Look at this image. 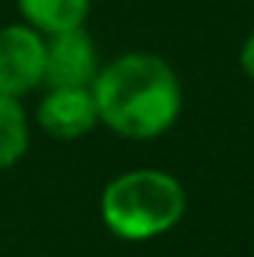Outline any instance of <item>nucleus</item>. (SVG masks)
<instances>
[{
	"label": "nucleus",
	"mask_w": 254,
	"mask_h": 257,
	"mask_svg": "<svg viewBox=\"0 0 254 257\" xmlns=\"http://www.w3.org/2000/svg\"><path fill=\"white\" fill-rule=\"evenodd\" d=\"M239 66H242V72L254 81V30L245 36V42L239 48Z\"/></svg>",
	"instance_id": "8"
},
{
	"label": "nucleus",
	"mask_w": 254,
	"mask_h": 257,
	"mask_svg": "<svg viewBox=\"0 0 254 257\" xmlns=\"http://www.w3.org/2000/svg\"><path fill=\"white\" fill-rule=\"evenodd\" d=\"M30 147V123L18 99L0 93V174L21 162Z\"/></svg>",
	"instance_id": "7"
},
{
	"label": "nucleus",
	"mask_w": 254,
	"mask_h": 257,
	"mask_svg": "<svg viewBox=\"0 0 254 257\" xmlns=\"http://www.w3.org/2000/svg\"><path fill=\"white\" fill-rule=\"evenodd\" d=\"M186 203V189L174 174L159 168H135L102 189L99 215L117 239L150 242L183 221Z\"/></svg>",
	"instance_id": "2"
},
{
	"label": "nucleus",
	"mask_w": 254,
	"mask_h": 257,
	"mask_svg": "<svg viewBox=\"0 0 254 257\" xmlns=\"http://www.w3.org/2000/svg\"><path fill=\"white\" fill-rule=\"evenodd\" d=\"M99 69V48L84 27L45 36V87H90Z\"/></svg>",
	"instance_id": "4"
},
{
	"label": "nucleus",
	"mask_w": 254,
	"mask_h": 257,
	"mask_svg": "<svg viewBox=\"0 0 254 257\" xmlns=\"http://www.w3.org/2000/svg\"><path fill=\"white\" fill-rule=\"evenodd\" d=\"M36 123L54 141H78L99 126V111L90 87H45L36 108Z\"/></svg>",
	"instance_id": "5"
},
{
	"label": "nucleus",
	"mask_w": 254,
	"mask_h": 257,
	"mask_svg": "<svg viewBox=\"0 0 254 257\" xmlns=\"http://www.w3.org/2000/svg\"><path fill=\"white\" fill-rule=\"evenodd\" d=\"M45 87V36L30 24L0 27V93L24 99Z\"/></svg>",
	"instance_id": "3"
},
{
	"label": "nucleus",
	"mask_w": 254,
	"mask_h": 257,
	"mask_svg": "<svg viewBox=\"0 0 254 257\" xmlns=\"http://www.w3.org/2000/svg\"><path fill=\"white\" fill-rule=\"evenodd\" d=\"M15 3L24 24H30L42 36L84 27L93 6V0H15Z\"/></svg>",
	"instance_id": "6"
},
{
	"label": "nucleus",
	"mask_w": 254,
	"mask_h": 257,
	"mask_svg": "<svg viewBox=\"0 0 254 257\" xmlns=\"http://www.w3.org/2000/svg\"><path fill=\"white\" fill-rule=\"evenodd\" d=\"M99 123L126 141L162 138L183 114V84L174 66L150 51H129L99 69L90 84Z\"/></svg>",
	"instance_id": "1"
}]
</instances>
